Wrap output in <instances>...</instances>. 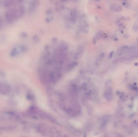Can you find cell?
Returning <instances> with one entry per match:
<instances>
[{"label": "cell", "instance_id": "cell-1", "mask_svg": "<svg viewBox=\"0 0 138 137\" xmlns=\"http://www.w3.org/2000/svg\"><path fill=\"white\" fill-rule=\"evenodd\" d=\"M24 12V10L23 8L11 9L5 13V18L8 21L12 22L23 15Z\"/></svg>", "mask_w": 138, "mask_h": 137}, {"label": "cell", "instance_id": "cell-2", "mask_svg": "<svg viewBox=\"0 0 138 137\" xmlns=\"http://www.w3.org/2000/svg\"><path fill=\"white\" fill-rule=\"evenodd\" d=\"M104 97L108 101H110L112 99L113 90L112 82L111 80H108L105 83L104 88Z\"/></svg>", "mask_w": 138, "mask_h": 137}, {"label": "cell", "instance_id": "cell-3", "mask_svg": "<svg viewBox=\"0 0 138 137\" xmlns=\"http://www.w3.org/2000/svg\"><path fill=\"white\" fill-rule=\"evenodd\" d=\"M109 118L108 117H105L103 118L102 120L101 121L100 126V127L101 129H104L106 127V126L109 121Z\"/></svg>", "mask_w": 138, "mask_h": 137}, {"label": "cell", "instance_id": "cell-4", "mask_svg": "<svg viewBox=\"0 0 138 137\" xmlns=\"http://www.w3.org/2000/svg\"><path fill=\"white\" fill-rule=\"evenodd\" d=\"M129 50H130V48H129V47H128L127 46H123L120 48V50L118 52V54L120 55L124 54L126 53L128 51H129Z\"/></svg>", "mask_w": 138, "mask_h": 137}, {"label": "cell", "instance_id": "cell-5", "mask_svg": "<svg viewBox=\"0 0 138 137\" xmlns=\"http://www.w3.org/2000/svg\"><path fill=\"white\" fill-rule=\"evenodd\" d=\"M112 10L116 12H119L121 11L122 10V8L120 5H118L117 4H115L112 5L111 6Z\"/></svg>", "mask_w": 138, "mask_h": 137}, {"label": "cell", "instance_id": "cell-6", "mask_svg": "<svg viewBox=\"0 0 138 137\" xmlns=\"http://www.w3.org/2000/svg\"><path fill=\"white\" fill-rule=\"evenodd\" d=\"M77 63L75 62H73L71 63L70 64H69L68 65L67 67V70H72V69H73V68L75 67V66H76Z\"/></svg>", "mask_w": 138, "mask_h": 137}, {"label": "cell", "instance_id": "cell-7", "mask_svg": "<svg viewBox=\"0 0 138 137\" xmlns=\"http://www.w3.org/2000/svg\"><path fill=\"white\" fill-rule=\"evenodd\" d=\"M120 19L121 20L126 21V17L124 16H121L120 17Z\"/></svg>", "mask_w": 138, "mask_h": 137}, {"label": "cell", "instance_id": "cell-8", "mask_svg": "<svg viewBox=\"0 0 138 137\" xmlns=\"http://www.w3.org/2000/svg\"><path fill=\"white\" fill-rule=\"evenodd\" d=\"M3 20L0 17V28H1L3 26Z\"/></svg>", "mask_w": 138, "mask_h": 137}, {"label": "cell", "instance_id": "cell-9", "mask_svg": "<svg viewBox=\"0 0 138 137\" xmlns=\"http://www.w3.org/2000/svg\"><path fill=\"white\" fill-rule=\"evenodd\" d=\"M134 31L138 30V24H137V25H136L135 26H134Z\"/></svg>", "mask_w": 138, "mask_h": 137}]
</instances>
